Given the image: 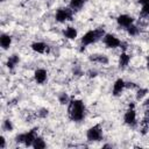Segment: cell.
<instances>
[{
    "label": "cell",
    "instance_id": "2",
    "mask_svg": "<svg viewBox=\"0 0 149 149\" xmlns=\"http://www.w3.org/2000/svg\"><path fill=\"white\" fill-rule=\"evenodd\" d=\"M104 35H105V31H104V29H101V28L95 29V30L87 31V33L83 36V38H81V43H83L84 45L91 44V43L98 41L99 38H101Z\"/></svg>",
    "mask_w": 149,
    "mask_h": 149
},
{
    "label": "cell",
    "instance_id": "25",
    "mask_svg": "<svg viewBox=\"0 0 149 149\" xmlns=\"http://www.w3.org/2000/svg\"><path fill=\"white\" fill-rule=\"evenodd\" d=\"M48 115V109H41V113H40V116H42V118H44V116H47Z\"/></svg>",
    "mask_w": 149,
    "mask_h": 149
},
{
    "label": "cell",
    "instance_id": "23",
    "mask_svg": "<svg viewBox=\"0 0 149 149\" xmlns=\"http://www.w3.org/2000/svg\"><path fill=\"white\" fill-rule=\"evenodd\" d=\"M142 14L143 15H149V3L143 5V7H142Z\"/></svg>",
    "mask_w": 149,
    "mask_h": 149
},
{
    "label": "cell",
    "instance_id": "31",
    "mask_svg": "<svg viewBox=\"0 0 149 149\" xmlns=\"http://www.w3.org/2000/svg\"><path fill=\"white\" fill-rule=\"evenodd\" d=\"M1 1H3V0H1Z\"/></svg>",
    "mask_w": 149,
    "mask_h": 149
},
{
    "label": "cell",
    "instance_id": "7",
    "mask_svg": "<svg viewBox=\"0 0 149 149\" xmlns=\"http://www.w3.org/2000/svg\"><path fill=\"white\" fill-rule=\"evenodd\" d=\"M118 23H119V26H121V27H126V28H128L129 26H132V23H133V17L132 16H129V15H120L119 17H118Z\"/></svg>",
    "mask_w": 149,
    "mask_h": 149
},
{
    "label": "cell",
    "instance_id": "19",
    "mask_svg": "<svg viewBox=\"0 0 149 149\" xmlns=\"http://www.w3.org/2000/svg\"><path fill=\"white\" fill-rule=\"evenodd\" d=\"M2 128L5 130H7V132H10L13 129V125H12V122L9 120H5L3 121V125H2Z\"/></svg>",
    "mask_w": 149,
    "mask_h": 149
},
{
    "label": "cell",
    "instance_id": "15",
    "mask_svg": "<svg viewBox=\"0 0 149 149\" xmlns=\"http://www.w3.org/2000/svg\"><path fill=\"white\" fill-rule=\"evenodd\" d=\"M129 59H130V57H129L127 54H121V55H120V59H119L120 66H121V68L127 66L128 63H129Z\"/></svg>",
    "mask_w": 149,
    "mask_h": 149
},
{
    "label": "cell",
    "instance_id": "21",
    "mask_svg": "<svg viewBox=\"0 0 149 149\" xmlns=\"http://www.w3.org/2000/svg\"><path fill=\"white\" fill-rule=\"evenodd\" d=\"M148 91L146 90V88H140L139 91H137V94H136V99H142L143 98V95H146V93H147Z\"/></svg>",
    "mask_w": 149,
    "mask_h": 149
},
{
    "label": "cell",
    "instance_id": "3",
    "mask_svg": "<svg viewBox=\"0 0 149 149\" xmlns=\"http://www.w3.org/2000/svg\"><path fill=\"white\" fill-rule=\"evenodd\" d=\"M102 137V130L99 125L91 127L87 130V140L88 141H99Z\"/></svg>",
    "mask_w": 149,
    "mask_h": 149
},
{
    "label": "cell",
    "instance_id": "30",
    "mask_svg": "<svg viewBox=\"0 0 149 149\" xmlns=\"http://www.w3.org/2000/svg\"><path fill=\"white\" fill-rule=\"evenodd\" d=\"M148 69H149V61H148Z\"/></svg>",
    "mask_w": 149,
    "mask_h": 149
},
{
    "label": "cell",
    "instance_id": "10",
    "mask_svg": "<svg viewBox=\"0 0 149 149\" xmlns=\"http://www.w3.org/2000/svg\"><path fill=\"white\" fill-rule=\"evenodd\" d=\"M31 49L36 52H40V54H43L45 51H48V45L44 44L43 42H35L31 44Z\"/></svg>",
    "mask_w": 149,
    "mask_h": 149
},
{
    "label": "cell",
    "instance_id": "14",
    "mask_svg": "<svg viewBox=\"0 0 149 149\" xmlns=\"http://www.w3.org/2000/svg\"><path fill=\"white\" fill-rule=\"evenodd\" d=\"M33 147L35 149H43V148H45V142H44V140L42 137H37L36 136V139H35V141L33 143Z\"/></svg>",
    "mask_w": 149,
    "mask_h": 149
},
{
    "label": "cell",
    "instance_id": "12",
    "mask_svg": "<svg viewBox=\"0 0 149 149\" xmlns=\"http://www.w3.org/2000/svg\"><path fill=\"white\" fill-rule=\"evenodd\" d=\"M91 61L93 62H98V63H101V64H107L108 63V58L104 55H92L90 57Z\"/></svg>",
    "mask_w": 149,
    "mask_h": 149
},
{
    "label": "cell",
    "instance_id": "17",
    "mask_svg": "<svg viewBox=\"0 0 149 149\" xmlns=\"http://www.w3.org/2000/svg\"><path fill=\"white\" fill-rule=\"evenodd\" d=\"M17 63H19V56L13 55V56L9 57V59H8V62H7V66H8L9 69H13Z\"/></svg>",
    "mask_w": 149,
    "mask_h": 149
},
{
    "label": "cell",
    "instance_id": "28",
    "mask_svg": "<svg viewBox=\"0 0 149 149\" xmlns=\"http://www.w3.org/2000/svg\"><path fill=\"white\" fill-rule=\"evenodd\" d=\"M139 2L142 5H147V3H149V0H139Z\"/></svg>",
    "mask_w": 149,
    "mask_h": 149
},
{
    "label": "cell",
    "instance_id": "26",
    "mask_svg": "<svg viewBox=\"0 0 149 149\" xmlns=\"http://www.w3.org/2000/svg\"><path fill=\"white\" fill-rule=\"evenodd\" d=\"M0 148H5V139L2 136L0 137Z\"/></svg>",
    "mask_w": 149,
    "mask_h": 149
},
{
    "label": "cell",
    "instance_id": "18",
    "mask_svg": "<svg viewBox=\"0 0 149 149\" xmlns=\"http://www.w3.org/2000/svg\"><path fill=\"white\" fill-rule=\"evenodd\" d=\"M85 3V0H71L70 1V7L72 9H78Z\"/></svg>",
    "mask_w": 149,
    "mask_h": 149
},
{
    "label": "cell",
    "instance_id": "29",
    "mask_svg": "<svg viewBox=\"0 0 149 149\" xmlns=\"http://www.w3.org/2000/svg\"><path fill=\"white\" fill-rule=\"evenodd\" d=\"M144 105H146V106H149V99H147V100H146V102H144Z\"/></svg>",
    "mask_w": 149,
    "mask_h": 149
},
{
    "label": "cell",
    "instance_id": "5",
    "mask_svg": "<svg viewBox=\"0 0 149 149\" xmlns=\"http://www.w3.org/2000/svg\"><path fill=\"white\" fill-rule=\"evenodd\" d=\"M104 42H105V44H106L108 48H116V47H119V45L121 44V42H120L114 35H111V34L105 35Z\"/></svg>",
    "mask_w": 149,
    "mask_h": 149
},
{
    "label": "cell",
    "instance_id": "16",
    "mask_svg": "<svg viewBox=\"0 0 149 149\" xmlns=\"http://www.w3.org/2000/svg\"><path fill=\"white\" fill-rule=\"evenodd\" d=\"M64 35L68 37V38H76L77 37V30L72 27H69L65 31H64Z\"/></svg>",
    "mask_w": 149,
    "mask_h": 149
},
{
    "label": "cell",
    "instance_id": "11",
    "mask_svg": "<svg viewBox=\"0 0 149 149\" xmlns=\"http://www.w3.org/2000/svg\"><path fill=\"white\" fill-rule=\"evenodd\" d=\"M35 79H36V81H37L38 84L44 83L45 79H47V71L43 70V69L36 70V71H35Z\"/></svg>",
    "mask_w": 149,
    "mask_h": 149
},
{
    "label": "cell",
    "instance_id": "22",
    "mask_svg": "<svg viewBox=\"0 0 149 149\" xmlns=\"http://www.w3.org/2000/svg\"><path fill=\"white\" fill-rule=\"evenodd\" d=\"M68 101H69V97H68L65 93H62V94L59 95V102H61L62 105H64V104H68Z\"/></svg>",
    "mask_w": 149,
    "mask_h": 149
},
{
    "label": "cell",
    "instance_id": "27",
    "mask_svg": "<svg viewBox=\"0 0 149 149\" xmlns=\"http://www.w3.org/2000/svg\"><path fill=\"white\" fill-rule=\"evenodd\" d=\"M88 73H90V77H95V76H97V71H92V70H91Z\"/></svg>",
    "mask_w": 149,
    "mask_h": 149
},
{
    "label": "cell",
    "instance_id": "9",
    "mask_svg": "<svg viewBox=\"0 0 149 149\" xmlns=\"http://www.w3.org/2000/svg\"><path fill=\"white\" fill-rule=\"evenodd\" d=\"M126 87V83L122 80V79H118L115 83H114V87H113V94L114 95H119L122 90Z\"/></svg>",
    "mask_w": 149,
    "mask_h": 149
},
{
    "label": "cell",
    "instance_id": "1",
    "mask_svg": "<svg viewBox=\"0 0 149 149\" xmlns=\"http://www.w3.org/2000/svg\"><path fill=\"white\" fill-rule=\"evenodd\" d=\"M85 114V107L80 100H72L69 106V115L73 121L83 120Z\"/></svg>",
    "mask_w": 149,
    "mask_h": 149
},
{
    "label": "cell",
    "instance_id": "13",
    "mask_svg": "<svg viewBox=\"0 0 149 149\" xmlns=\"http://www.w3.org/2000/svg\"><path fill=\"white\" fill-rule=\"evenodd\" d=\"M10 42H12V38L8 35H2L1 38H0V44L3 49H7L10 45Z\"/></svg>",
    "mask_w": 149,
    "mask_h": 149
},
{
    "label": "cell",
    "instance_id": "24",
    "mask_svg": "<svg viewBox=\"0 0 149 149\" xmlns=\"http://www.w3.org/2000/svg\"><path fill=\"white\" fill-rule=\"evenodd\" d=\"M23 139H24V134H20L15 137V141L16 142H23Z\"/></svg>",
    "mask_w": 149,
    "mask_h": 149
},
{
    "label": "cell",
    "instance_id": "20",
    "mask_svg": "<svg viewBox=\"0 0 149 149\" xmlns=\"http://www.w3.org/2000/svg\"><path fill=\"white\" fill-rule=\"evenodd\" d=\"M127 29H128V34H129V35H136V34L139 33V29H137V27H135V26H129Z\"/></svg>",
    "mask_w": 149,
    "mask_h": 149
},
{
    "label": "cell",
    "instance_id": "6",
    "mask_svg": "<svg viewBox=\"0 0 149 149\" xmlns=\"http://www.w3.org/2000/svg\"><path fill=\"white\" fill-rule=\"evenodd\" d=\"M123 119H125V122L127 125H130V126L135 125L136 123V114H135V111L134 109H128L126 112Z\"/></svg>",
    "mask_w": 149,
    "mask_h": 149
},
{
    "label": "cell",
    "instance_id": "8",
    "mask_svg": "<svg viewBox=\"0 0 149 149\" xmlns=\"http://www.w3.org/2000/svg\"><path fill=\"white\" fill-rule=\"evenodd\" d=\"M35 132H36V129H33V130H30L29 133H26V134H24V139H23L24 146H27V147L33 146V143H34V141H35V139H36Z\"/></svg>",
    "mask_w": 149,
    "mask_h": 149
},
{
    "label": "cell",
    "instance_id": "4",
    "mask_svg": "<svg viewBox=\"0 0 149 149\" xmlns=\"http://www.w3.org/2000/svg\"><path fill=\"white\" fill-rule=\"evenodd\" d=\"M71 17H72V12L69 8H61L56 13V20L58 22H63L65 20H71Z\"/></svg>",
    "mask_w": 149,
    "mask_h": 149
}]
</instances>
